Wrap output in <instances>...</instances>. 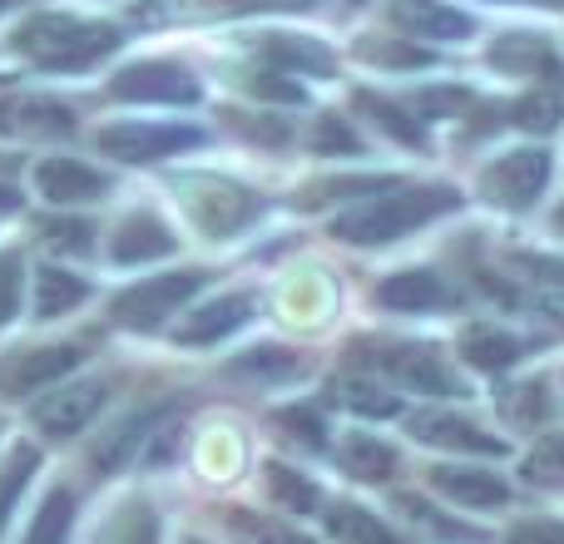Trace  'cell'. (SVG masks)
<instances>
[{
	"instance_id": "6da1fadb",
	"label": "cell",
	"mask_w": 564,
	"mask_h": 544,
	"mask_svg": "<svg viewBox=\"0 0 564 544\" xmlns=\"http://www.w3.org/2000/svg\"><path fill=\"white\" fill-rule=\"evenodd\" d=\"M10 45L45 69H85V65H95V59H105L109 50H119V30L99 25V20L45 10V15H30L25 25L10 35Z\"/></svg>"
},
{
	"instance_id": "7a4b0ae2",
	"label": "cell",
	"mask_w": 564,
	"mask_h": 544,
	"mask_svg": "<svg viewBox=\"0 0 564 544\" xmlns=\"http://www.w3.org/2000/svg\"><path fill=\"white\" fill-rule=\"evenodd\" d=\"M451 208H456V194H451V188H397V194L377 198V204H361V208H351V214L332 218V238L361 243V248L397 243V238L416 233L421 224L451 214Z\"/></svg>"
},
{
	"instance_id": "3957f363",
	"label": "cell",
	"mask_w": 564,
	"mask_h": 544,
	"mask_svg": "<svg viewBox=\"0 0 564 544\" xmlns=\"http://www.w3.org/2000/svg\"><path fill=\"white\" fill-rule=\"evenodd\" d=\"M198 287H204V272H164V278H149V282H139V287H129L115 297V322L119 327L154 331L159 322L174 317Z\"/></svg>"
},
{
	"instance_id": "277c9868",
	"label": "cell",
	"mask_w": 564,
	"mask_h": 544,
	"mask_svg": "<svg viewBox=\"0 0 564 544\" xmlns=\"http://www.w3.org/2000/svg\"><path fill=\"white\" fill-rule=\"evenodd\" d=\"M184 198H188V214H194V224L204 228L208 238H234L238 228L253 224L258 214V198L248 194V188L228 184V178H184Z\"/></svg>"
},
{
	"instance_id": "5b68a950",
	"label": "cell",
	"mask_w": 564,
	"mask_h": 544,
	"mask_svg": "<svg viewBox=\"0 0 564 544\" xmlns=\"http://www.w3.org/2000/svg\"><path fill=\"white\" fill-rule=\"evenodd\" d=\"M550 184V154L545 149H516L480 168V194L500 208H530Z\"/></svg>"
},
{
	"instance_id": "8992f818",
	"label": "cell",
	"mask_w": 564,
	"mask_h": 544,
	"mask_svg": "<svg viewBox=\"0 0 564 544\" xmlns=\"http://www.w3.org/2000/svg\"><path fill=\"white\" fill-rule=\"evenodd\" d=\"M204 134L194 124H109L99 129V149L124 164H154V159H169L178 149H198Z\"/></svg>"
},
{
	"instance_id": "52a82bcc",
	"label": "cell",
	"mask_w": 564,
	"mask_h": 544,
	"mask_svg": "<svg viewBox=\"0 0 564 544\" xmlns=\"http://www.w3.org/2000/svg\"><path fill=\"white\" fill-rule=\"evenodd\" d=\"M109 95L115 99H134V105H194L198 99V79L184 65H169V59H144V65H129L109 79Z\"/></svg>"
},
{
	"instance_id": "ba28073f",
	"label": "cell",
	"mask_w": 564,
	"mask_h": 544,
	"mask_svg": "<svg viewBox=\"0 0 564 544\" xmlns=\"http://www.w3.org/2000/svg\"><path fill=\"white\" fill-rule=\"evenodd\" d=\"M79 367V351L75 347H20L0 361V396L20 401L30 391L50 387V381L69 377Z\"/></svg>"
},
{
	"instance_id": "9c48e42d",
	"label": "cell",
	"mask_w": 564,
	"mask_h": 544,
	"mask_svg": "<svg viewBox=\"0 0 564 544\" xmlns=\"http://www.w3.org/2000/svg\"><path fill=\"white\" fill-rule=\"evenodd\" d=\"M367 361L387 377H397L401 387L426 391V396H460V381L451 377L446 367L436 361V351L426 347H371Z\"/></svg>"
},
{
	"instance_id": "30bf717a",
	"label": "cell",
	"mask_w": 564,
	"mask_h": 544,
	"mask_svg": "<svg viewBox=\"0 0 564 544\" xmlns=\"http://www.w3.org/2000/svg\"><path fill=\"white\" fill-rule=\"evenodd\" d=\"M377 302L387 312H441L456 307V287L431 268H411V272H391L387 282H377Z\"/></svg>"
},
{
	"instance_id": "8fae6325",
	"label": "cell",
	"mask_w": 564,
	"mask_h": 544,
	"mask_svg": "<svg viewBox=\"0 0 564 544\" xmlns=\"http://www.w3.org/2000/svg\"><path fill=\"white\" fill-rule=\"evenodd\" d=\"M99 406H105V387H99V381H79V387L50 391V396L40 401V406H35V426L45 431V436H55V440L79 436V431L99 416Z\"/></svg>"
},
{
	"instance_id": "7c38bea8",
	"label": "cell",
	"mask_w": 564,
	"mask_h": 544,
	"mask_svg": "<svg viewBox=\"0 0 564 544\" xmlns=\"http://www.w3.org/2000/svg\"><path fill=\"white\" fill-rule=\"evenodd\" d=\"M411 431H416L426 446L466 450V456H506V440H500L496 431H480L476 421L451 416V411H421V416L411 421Z\"/></svg>"
},
{
	"instance_id": "4fadbf2b",
	"label": "cell",
	"mask_w": 564,
	"mask_h": 544,
	"mask_svg": "<svg viewBox=\"0 0 564 544\" xmlns=\"http://www.w3.org/2000/svg\"><path fill=\"white\" fill-rule=\"evenodd\" d=\"M387 15L406 35H431V40H466L476 30V20L460 15L456 6H441V0H391Z\"/></svg>"
},
{
	"instance_id": "5bb4252c",
	"label": "cell",
	"mask_w": 564,
	"mask_h": 544,
	"mask_svg": "<svg viewBox=\"0 0 564 544\" xmlns=\"http://www.w3.org/2000/svg\"><path fill=\"white\" fill-rule=\"evenodd\" d=\"M35 188L50 204H89V198H99L109 188V178L99 168L79 164V159H45L35 168Z\"/></svg>"
},
{
	"instance_id": "9a60e30c",
	"label": "cell",
	"mask_w": 564,
	"mask_h": 544,
	"mask_svg": "<svg viewBox=\"0 0 564 544\" xmlns=\"http://www.w3.org/2000/svg\"><path fill=\"white\" fill-rule=\"evenodd\" d=\"M490 65L506 69V75H545V79H560V55L550 50V40L530 35V30H510L490 45Z\"/></svg>"
},
{
	"instance_id": "2e32d148",
	"label": "cell",
	"mask_w": 564,
	"mask_h": 544,
	"mask_svg": "<svg viewBox=\"0 0 564 544\" xmlns=\"http://www.w3.org/2000/svg\"><path fill=\"white\" fill-rule=\"evenodd\" d=\"M248 312H253V297L228 292V297H218V302H208V307L188 312V317L178 322L174 337L184 341V347H204V341H218V337H228V331H238L248 322Z\"/></svg>"
},
{
	"instance_id": "e0dca14e",
	"label": "cell",
	"mask_w": 564,
	"mask_h": 544,
	"mask_svg": "<svg viewBox=\"0 0 564 544\" xmlns=\"http://www.w3.org/2000/svg\"><path fill=\"white\" fill-rule=\"evenodd\" d=\"M431 486L441 490L446 500L470 510H490V505H506L510 486L496 476V470H460V466H436L431 470Z\"/></svg>"
},
{
	"instance_id": "ac0fdd59",
	"label": "cell",
	"mask_w": 564,
	"mask_h": 544,
	"mask_svg": "<svg viewBox=\"0 0 564 544\" xmlns=\"http://www.w3.org/2000/svg\"><path fill=\"white\" fill-rule=\"evenodd\" d=\"M174 248H178V238L169 233V224H159L154 214H134L119 224L109 253H115V263H154V258H169Z\"/></svg>"
},
{
	"instance_id": "d6986e66",
	"label": "cell",
	"mask_w": 564,
	"mask_h": 544,
	"mask_svg": "<svg viewBox=\"0 0 564 544\" xmlns=\"http://www.w3.org/2000/svg\"><path fill=\"white\" fill-rule=\"evenodd\" d=\"M0 129L6 134H30V139H55V134H69L75 129V115H69L65 105H55V99H10V105H0Z\"/></svg>"
},
{
	"instance_id": "ffe728a7",
	"label": "cell",
	"mask_w": 564,
	"mask_h": 544,
	"mask_svg": "<svg viewBox=\"0 0 564 544\" xmlns=\"http://www.w3.org/2000/svg\"><path fill=\"white\" fill-rule=\"evenodd\" d=\"M258 55L268 59L282 75H332L337 69V55L317 40H302V35H268L258 45Z\"/></svg>"
},
{
	"instance_id": "44dd1931",
	"label": "cell",
	"mask_w": 564,
	"mask_h": 544,
	"mask_svg": "<svg viewBox=\"0 0 564 544\" xmlns=\"http://www.w3.org/2000/svg\"><path fill=\"white\" fill-rule=\"evenodd\" d=\"M159 416H164V406H144V411H134V416H124V421H119V426L109 431V436L95 446V456H89V460H95V470H99V476H109V470H119V466H124V460L134 456V446L149 436V426H154Z\"/></svg>"
},
{
	"instance_id": "7402d4cb",
	"label": "cell",
	"mask_w": 564,
	"mask_h": 544,
	"mask_svg": "<svg viewBox=\"0 0 564 544\" xmlns=\"http://www.w3.org/2000/svg\"><path fill=\"white\" fill-rule=\"evenodd\" d=\"M312 0H159L144 10V20L164 15H248V10H307Z\"/></svg>"
},
{
	"instance_id": "603a6c76",
	"label": "cell",
	"mask_w": 564,
	"mask_h": 544,
	"mask_svg": "<svg viewBox=\"0 0 564 544\" xmlns=\"http://www.w3.org/2000/svg\"><path fill=\"white\" fill-rule=\"evenodd\" d=\"M89 297V287L65 268H40L35 272V317H59V312L79 307Z\"/></svg>"
},
{
	"instance_id": "cb8c5ba5",
	"label": "cell",
	"mask_w": 564,
	"mask_h": 544,
	"mask_svg": "<svg viewBox=\"0 0 564 544\" xmlns=\"http://www.w3.org/2000/svg\"><path fill=\"white\" fill-rule=\"evenodd\" d=\"M357 109L381 129V134L397 139V144H411V149L426 144V134H421V119L406 115L401 105H391V99H381V95H371V89H361V95H357Z\"/></svg>"
},
{
	"instance_id": "d4e9b609",
	"label": "cell",
	"mask_w": 564,
	"mask_h": 544,
	"mask_svg": "<svg viewBox=\"0 0 564 544\" xmlns=\"http://www.w3.org/2000/svg\"><path fill=\"white\" fill-rule=\"evenodd\" d=\"M337 456L357 480H387L391 470H397V450L377 436H347L337 446Z\"/></svg>"
},
{
	"instance_id": "484cf974",
	"label": "cell",
	"mask_w": 564,
	"mask_h": 544,
	"mask_svg": "<svg viewBox=\"0 0 564 544\" xmlns=\"http://www.w3.org/2000/svg\"><path fill=\"white\" fill-rule=\"evenodd\" d=\"M460 351H466V361L480 371H506L520 361V341L510 337V331H496V327H470L466 341H460Z\"/></svg>"
},
{
	"instance_id": "4316f807",
	"label": "cell",
	"mask_w": 564,
	"mask_h": 544,
	"mask_svg": "<svg viewBox=\"0 0 564 544\" xmlns=\"http://www.w3.org/2000/svg\"><path fill=\"white\" fill-rule=\"evenodd\" d=\"M327 535L337 544H401L377 515H367V510H357V505L327 510Z\"/></svg>"
},
{
	"instance_id": "83f0119b",
	"label": "cell",
	"mask_w": 564,
	"mask_h": 544,
	"mask_svg": "<svg viewBox=\"0 0 564 544\" xmlns=\"http://www.w3.org/2000/svg\"><path fill=\"white\" fill-rule=\"evenodd\" d=\"M357 55L367 65H387V69H416V65H431V50L411 45V40H397V35H361L357 40Z\"/></svg>"
},
{
	"instance_id": "f1b7e54d",
	"label": "cell",
	"mask_w": 564,
	"mask_h": 544,
	"mask_svg": "<svg viewBox=\"0 0 564 544\" xmlns=\"http://www.w3.org/2000/svg\"><path fill=\"white\" fill-rule=\"evenodd\" d=\"M268 490H273V500L282 510H297V515H312L322 500L317 486L307 476H297V470H288L282 460H268Z\"/></svg>"
},
{
	"instance_id": "f546056e",
	"label": "cell",
	"mask_w": 564,
	"mask_h": 544,
	"mask_svg": "<svg viewBox=\"0 0 564 544\" xmlns=\"http://www.w3.org/2000/svg\"><path fill=\"white\" fill-rule=\"evenodd\" d=\"M564 119V99L550 95V89H540V95H525L510 105V124L525 129V134H550V129H560Z\"/></svg>"
},
{
	"instance_id": "4dcf8cb0",
	"label": "cell",
	"mask_w": 564,
	"mask_h": 544,
	"mask_svg": "<svg viewBox=\"0 0 564 544\" xmlns=\"http://www.w3.org/2000/svg\"><path fill=\"white\" fill-rule=\"evenodd\" d=\"M35 466H40V450H35V446H15V450H10V460H6V466H0V530H6L10 510H15L20 490L30 486V476H35Z\"/></svg>"
},
{
	"instance_id": "1f68e13d",
	"label": "cell",
	"mask_w": 564,
	"mask_h": 544,
	"mask_svg": "<svg viewBox=\"0 0 564 544\" xmlns=\"http://www.w3.org/2000/svg\"><path fill=\"white\" fill-rule=\"evenodd\" d=\"M69 520H75V496H69V490H55V496L40 505V515H35V525H30L25 544H65Z\"/></svg>"
},
{
	"instance_id": "d6a6232c",
	"label": "cell",
	"mask_w": 564,
	"mask_h": 544,
	"mask_svg": "<svg viewBox=\"0 0 564 544\" xmlns=\"http://www.w3.org/2000/svg\"><path fill=\"white\" fill-rule=\"evenodd\" d=\"M332 391H337V401H341L347 411H357V416H397V411H401V401L391 396V391L371 387V381H357V377H351V381H337Z\"/></svg>"
},
{
	"instance_id": "836d02e7",
	"label": "cell",
	"mask_w": 564,
	"mask_h": 544,
	"mask_svg": "<svg viewBox=\"0 0 564 544\" xmlns=\"http://www.w3.org/2000/svg\"><path fill=\"white\" fill-rule=\"evenodd\" d=\"M238 377H258V381H282V377H297L302 371V357L297 351H282V347H258L248 357L234 361Z\"/></svg>"
},
{
	"instance_id": "e575fe53",
	"label": "cell",
	"mask_w": 564,
	"mask_h": 544,
	"mask_svg": "<svg viewBox=\"0 0 564 544\" xmlns=\"http://www.w3.org/2000/svg\"><path fill=\"white\" fill-rule=\"evenodd\" d=\"M99 544H159V520L149 505H129L119 510L115 520L105 525V540Z\"/></svg>"
},
{
	"instance_id": "d590c367",
	"label": "cell",
	"mask_w": 564,
	"mask_h": 544,
	"mask_svg": "<svg viewBox=\"0 0 564 544\" xmlns=\"http://www.w3.org/2000/svg\"><path fill=\"white\" fill-rule=\"evenodd\" d=\"M243 89L253 99H263V105H302V85L292 75H282V69H248L243 75Z\"/></svg>"
},
{
	"instance_id": "8d00e7d4",
	"label": "cell",
	"mask_w": 564,
	"mask_h": 544,
	"mask_svg": "<svg viewBox=\"0 0 564 544\" xmlns=\"http://www.w3.org/2000/svg\"><path fill=\"white\" fill-rule=\"evenodd\" d=\"M506 411L510 421H520V426H535V421L550 416V396L540 381H525V387H510L506 391Z\"/></svg>"
},
{
	"instance_id": "74e56055",
	"label": "cell",
	"mask_w": 564,
	"mask_h": 544,
	"mask_svg": "<svg viewBox=\"0 0 564 544\" xmlns=\"http://www.w3.org/2000/svg\"><path fill=\"white\" fill-rule=\"evenodd\" d=\"M312 149H317V154H337V149H341V154H357L361 139L351 134V129L341 124L337 115H322L317 129H312Z\"/></svg>"
},
{
	"instance_id": "f35d334b",
	"label": "cell",
	"mask_w": 564,
	"mask_h": 544,
	"mask_svg": "<svg viewBox=\"0 0 564 544\" xmlns=\"http://www.w3.org/2000/svg\"><path fill=\"white\" fill-rule=\"evenodd\" d=\"M530 480L564 486V436H545V440H540V450L530 456Z\"/></svg>"
},
{
	"instance_id": "ab89813d",
	"label": "cell",
	"mask_w": 564,
	"mask_h": 544,
	"mask_svg": "<svg viewBox=\"0 0 564 544\" xmlns=\"http://www.w3.org/2000/svg\"><path fill=\"white\" fill-rule=\"evenodd\" d=\"M466 105H470L466 89H421V95L411 99V109H416V115H431V119H441V115H460Z\"/></svg>"
},
{
	"instance_id": "60d3db41",
	"label": "cell",
	"mask_w": 564,
	"mask_h": 544,
	"mask_svg": "<svg viewBox=\"0 0 564 544\" xmlns=\"http://www.w3.org/2000/svg\"><path fill=\"white\" fill-rule=\"evenodd\" d=\"M228 124L234 129H243L248 139H258V144H288V124L282 119H248V115H238V109H228Z\"/></svg>"
},
{
	"instance_id": "b9f144b4",
	"label": "cell",
	"mask_w": 564,
	"mask_h": 544,
	"mask_svg": "<svg viewBox=\"0 0 564 544\" xmlns=\"http://www.w3.org/2000/svg\"><path fill=\"white\" fill-rule=\"evenodd\" d=\"M278 421L282 426H288V436H302L307 440V446H327V440H322V416L317 411H307V406H288V411H278Z\"/></svg>"
},
{
	"instance_id": "7bdbcfd3",
	"label": "cell",
	"mask_w": 564,
	"mask_h": 544,
	"mask_svg": "<svg viewBox=\"0 0 564 544\" xmlns=\"http://www.w3.org/2000/svg\"><path fill=\"white\" fill-rule=\"evenodd\" d=\"M20 307V258L0 253V322H10Z\"/></svg>"
},
{
	"instance_id": "ee69618b",
	"label": "cell",
	"mask_w": 564,
	"mask_h": 544,
	"mask_svg": "<svg viewBox=\"0 0 564 544\" xmlns=\"http://www.w3.org/2000/svg\"><path fill=\"white\" fill-rule=\"evenodd\" d=\"M506 544H564V525L560 520H520Z\"/></svg>"
},
{
	"instance_id": "f6af8a7d",
	"label": "cell",
	"mask_w": 564,
	"mask_h": 544,
	"mask_svg": "<svg viewBox=\"0 0 564 544\" xmlns=\"http://www.w3.org/2000/svg\"><path fill=\"white\" fill-rule=\"evenodd\" d=\"M45 233H50V243H55V248L85 253V248H89V233H95V228H89V224H50Z\"/></svg>"
},
{
	"instance_id": "bcb514c9",
	"label": "cell",
	"mask_w": 564,
	"mask_h": 544,
	"mask_svg": "<svg viewBox=\"0 0 564 544\" xmlns=\"http://www.w3.org/2000/svg\"><path fill=\"white\" fill-rule=\"evenodd\" d=\"M530 268H535V278L560 282V287H564V263H550V258H530Z\"/></svg>"
},
{
	"instance_id": "7dc6e473",
	"label": "cell",
	"mask_w": 564,
	"mask_h": 544,
	"mask_svg": "<svg viewBox=\"0 0 564 544\" xmlns=\"http://www.w3.org/2000/svg\"><path fill=\"white\" fill-rule=\"evenodd\" d=\"M506 6H545V10H564V0H506Z\"/></svg>"
},
{
	"instance_id": "c3c4849f",
	"label": "cell",
	"mask_w": 564,
	"mask_h": 544,
	"mask_svg": "<svg viewBox=\"0 0 564 544\" xmlns=\"http://www.w3.org/2000/svg\"><path fill=\"white\" fill-rule=\"evenodd\" d=\"M20 204V198H15V188H6V184H0V208H15Z\"/></svg>"
},
{
	"instance_id": "681fc988",
	"label": "cell",
	"mask_w": 564,
	"mask_h": 544,
	"mask_svg": "<svg viewBox=\"0 0 564 544\" xmlns=\"http://www.w3.org/2000/svg\"><path fill=\"white\" fill-rule=\"evenodd\" d=\"M10 6H20V0H0V10H10Z\"/></svg>"
},
{
	"instance_id": "f907efd6",
	"label": "cell",
	"mask_w": 564,
	"mask_h": 544,
	"mask_svg": "<svg viewBox=\"0 0 564 544\" xmlns=\"http://www.w3.org/2000/svg\"><path fill=\"white\" fill-rule=\"evenodd\" d=\"M555 224H560V228H564V208H560V214H555Z\"/></svg>"
},
{
	"instance_id": "816d5d0a",
	"label": "cell",
	"mask_w": 564,
	"mask_h": 544,
	"mask_svg": "<svg viewBox=\"0 0 564 544\" xmlns=\"http://www.w3.org/2000/svg\"><path fill=\"white\" fill-rule=\"evenodd\" d=\"M188 544H204V540H188Z\"/></svg>"
}]
</instances>
